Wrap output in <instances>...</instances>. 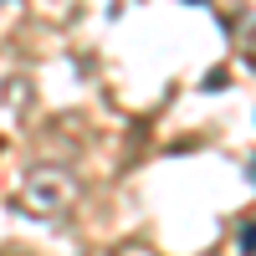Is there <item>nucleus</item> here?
<instances>
[{
	"mask_svg": "<svg viewBox=\"0 0 256 256\" xmlns=\"http://www.w3.org/2000/svg\"><path fill=\"white\" fill-rule=\"evenodd\" d=\"M77 200V180L67 174L62 164H36L26 169V180H20V200L31 216H56V210H67Z\"/></svg>",
	"mask_w": 256,
	"mask_h": 256,
	"instance_id": "f257e3e1",
	"label": "nucleus"
},
{
	"mask_svg": "<svg viewBox=\"0 0 256 256\" xmlns=\"http://www.w3.org/2000/svg\"><path fill=\"white\" fill-rule=\"evenodd\" d=\"M241 251H246V256H256V220H251V226H241Z\"/></svg>",
	"mask_w": 256,
	"mask_h": 256,
	"instance_id": "f03ea898",
	"label": "nucleus"
},
{
	"mask_svg": "<svg viewBox=\"0 0 256 256\" xmlns=\"http://www.w3.org/2000/svg\"><path fill=\"white\" fill-rule=\"evenodd\" d=\"M184 6H205V0H184Z\"/></svg>",
	"mask_w": 256,
	"mask_h": 256,
	"instance_id": "7ed1b4c3",
	"label": "nucleus"
}]
</instances>
